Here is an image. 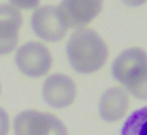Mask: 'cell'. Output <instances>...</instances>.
<instances>
[{
  "instance_id": "cell-7",
  "label": "cell",
  "mask_w": 147,
  "mask_h": 135,
  "mask_svg": "<svg viewBox=\"0 0 147 135\" xmlns=\"http://www.w3.org/2000/svg\"><path fill=\"white\" fill-rule=\"evenodd\" d=\"M76 97V83L65 74H52L43 83V99L54 108L71 105Z\"/></svg>"
},
{
  "instance_id": "cell-1",
  "label": "cell",
  "mask_w": 147,
  "mask_h": 135,
  "mask_svg": "<svg viewBox=\"0 0 147 135\" xmlns=\"http://www.w3.org/2000/svg\"><path fill=\"white\" fill-rule=\"evenodd\" d=\"M105 39L92 28H78L67 43V57L71 68L81 74H92L105 66L108 60Z\"/></svg>"
},
{
  "instance_id": "cell-3",
  "label": "cell",
  "mask_w": 147,
  "mask_h": 135,
  "mask_svg": "<svg viewBox=\"0 0 147 135\" xmlns=\"http://www.w3.org/2000/svg\"><path fill=\"white\" fill-rule=\"evenodd\" d=\"M14 135H68L65 124L55 115L38 110H24L14 118Z\"/></svg>"
},
{
  "instance_id": "cell-11",
  "label": "cell",
  "mask_w": 147,
  "mask_h": 135,
  "mask_svg": "<svg viewBox=\"0 0 147 135\" xmlns=\"http://www.w3.org/2000/svg\"><path fill=\"white\" fill-rule=\"evenodd\" d=\"M11 6L18 9H30V8H38L40 0H10Z\"/></svg>"
},
{
  "instance_id": "cell-6",
  "label": "cell",
  "mask_w": 147,
  "mask_h": 135,
  "mask_svg": "<svg viewBox=\"0 0 147 135\" xmlns=\"http://www.w3.org/2000/svg\"><path fill=\"white\" fill-rule=\"evenodd\" d=\"M57 9L67 27L86 28L103 9V0H62Z\"/></svg>"
},
{
  "instance_id": "cell-4",
  "label": "cell",
  "mask_w": 147,
  "mask_h": 135,
  "mask_svg": "<svg viewBox=\"0 0 147 135\" xmlns=\"http://www.w3.org/2000/svg\"><path fill=\"white\" fill-rule=\"evenodd\" d=\"M16 66L29 77H41L48 74L52 66V53L43 43L29 41L18 47L14 55Z\"/></svg>"
},
{
  "instance_id": "cell-9",
  "label": "cell",
  "mask_w": 147,
  "mask_h": 135,
  "mask_svg": "<svg viewBox=\"0 0 147 135\" xmlns=\"http://www.w3.org/2000/svg\"><path fill=\"white\" fill-rule=\"evenodd\" d=\"M128 105H130V97L127 91L119 86H111L100 97L98 112L105 121L114 122L125 116Z\"/></svg>"
},
{
  "instance_id": "cell-10",
  "label": "cell",
  "mask_w": 147,
  "mask_h": 135,
  "mask_svg": "<svg viewBox=\"0 0 147 135\" xmlns=\"http://www.w3.org/2000/svg\"><path fill=\"white\" fill-rule=\"evenodd\" d=\"M120 135H147V107L134 110L125 119Z\"/></svg>"
},
{
  "instance_id": "cell-2",
  "label": "cell",
  "mask_w": 147,
  "mask_h": 135,
  "mask_svg": "<svg viewBox=\"0 0 147 135\" xmlns=\"http://www.w3.org/2000/svg\"><path fill=\"white\" fill-rule=\"evenodd\" d=\"M112 75L133 96L147 100V52L144 49L123 50L112 63Z\"/></svg>"
},
{
  "instance_id": "cell-13",
  "label": "cell",
  "mask_w": 147,
  "mask_h": 135,
  "mask_svg": "<svg viewBox=\"0 0 147 135\" xmlns=\"http://www.w3.org/2000/svg\"><path fill=\"white\" fill-rule=\"evenodd\" d=\"M122 2L128 6H141V5H144L147 0H122Z\"/></svg>"
},
{
  "instance_id": "cell-8",
  "label": "cell",
  "mask_w": 147,
  "mask_h": 135,
  "mask_svg": "<svg viewBox=\"0 0 147 135\" xmlns=\"http://www.w3.org/2000/svg\"><path fill=\"white\" fill-rule=\"evenodd\" d=\"M22 14L11 5H0V55L13 52L19 41Z\"/></svg>"
},
{
  "instance_id": "cell-5",
  "label": "cell",
  "mask_w": 147,
  "mask_h": 135,
  "mask_svg": "<svg viewBox=\"0 0 147 135\" xmlns=\"http://www.w3.org/2000/svg\"><path fill=\"white\" fill-rule=\"evenodd\" d=\"M33 33L43 41L48 43H55L60 41L67 33V25L62 19L60 13L55 6L46 5V6H38L35 13L32 14L30 19Z\"/></svg>"
},
{
  "instance_id": "cell-14",
  "label": "cell",
  "mask_w": 147,
  "mask_h": 135,
  "mask_svg": "<svg viewBox=\"0 0 147 135\" xmlns=\"http://www.w3.org/2000/svg\"><path fill=\"white\" fill-rule=\"evenodd\" d=\"M0 93H2V85H0Z\"/></svg>"
},
{
  "instance_id": "cell-12",
  "label": "cell",
  "mask_w": 147,
  "mask_h": 135,
  "mask_svg": "<svg viewBox=\"0 0 147 135\" xmlns=\"http://www.w3.org/2000/svg\"><path fill=\"white\" fill-rule=\"evenodd\" d=\"M10 130V116L7 110L0 107V135H8Z\"/></svg>"
}]
</instances>
